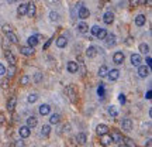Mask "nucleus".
Segmentation results:
<instances>
[{"mask_svg": "<svg viewBox=\"0 0 152 147\" xmlns=\"http://www.w3.org/2000/svg\"><path fill=\"white\" fill-rule=\"evenodd\" d=\"M14 74H16V65H10L9 71H7V78H13Z\"/></svg>", "mask_w": 152, "mask_h": 147, "instance_id": "f704fd0d", "label": "nucleus"}, {"mask_svg": "<svg viewBox=\"0 0 152 147\" xmlns=\"http://www.w3.org/2000/svg\"><path fill=\"white\" fill-rule=\"evenodd\" d=\"M104 41H106V44L109 45V47H114L116 45V35L114 34H107L106 37H104Z\"/></svg>", "mask_w": 152, "mask_h": 147, "instance_id": "dca6fc26", "label": "nucleus"}, {"mask_svg": "<svg viewBox=\"0 0 152 147\" xmlns=\"http://www.w3.org/2000/svg\"><path fill=\"white\" fill-rule=\"evenodd\" d=\"M152 65V60L151 57H147V67H151Z\"/></svg>", "mask_w": 152, "mask_h": 147, "instance_id": "603ef678", "label": "nucleus"}, {"mask_svg": "<svg viewBox=\"0 0 152 147\" xmlns=\"http://www.w3.org/2000/svg\"><path fill=\"white\" fill-rule=\"evenodd\" d=\"M151 95H152V92H151V91H148V92H147V96H145V98H147V99H151V98H152Z\"/></svg>", "mask_w": 152, "mask_h": 147, "instance_id": "6e6d98bb", "label": "nucleus"}, {"mask_svg": "<svg viewBox=\"0 0 152 147\" xmlns=\"http://www.w3.org/2000/svg\"><path fill=\"white\" fill-rule=\"evenodd\" d=\"M99 31H100V27H99V26H93V27H92V34H93V35H97Z\"/></svg>", "mask_w": 152, "mask_h": 147, "instance_id": "a18cd8bd", "label": "nucleus"}, {"mask_svg": "<svg viewBox=\"0 0 152 147\" xmlns=\"http://www.w3.org/2000/svg\"><path fill=\"white\" fill-rule=\"evenodd\" d=\"M49 133H51V127H49V125H44V126L41 127V136L48 137L49 136Z\"/></svg>", "mask_w": 152, "mask_h": 147, "instance_id": "c85d7f7f", "label": "nucleus"}, {"mask_svg": "<svg viewBox=\"0 0 152 147\" xmlns=\"http://www.w3.org/2000/svg\"><path fill=\"white\" fill-rule=\"evenodd\" d=\"M9 44H10L9 40H7V38H4V40H3V44H1V45H3V50H9Z\"/></svg>", "mask_w": 152, "mask_h": 147, "instance_id": "de8ad7c7", "label": "nucleus"}, {"mask_svg": "<svg viewBox=\"0 0 152 147\" xmlns=\"http://www.w3.org/2000/svg\"><path fill=\"white\" fill-rule=\"evenodd\" d=\"M110 137H111V140L114 141V143H117V144H120V143H123V136H121V133L120 132H111V135H110Z\"/></svg>", "mask_w": 152, "mask_h": 147, "instance_id": "0eeeda50", "label": "nucleus"}, {"mask_svg": "<svg viewBox=\"0 0 152 147\" xmlns=\"http://www.w3.org/2000/svg\"><path fill=\"white\" fill-rule=\"evenodd\" d=\"M9 84H10V78H4V79H3V81H1V88H3V89H7V88H9Z\"/></svg>", "mask_w": 152, "mask_h": 147, "instance_id": "a19ab883", "label": "nucleus"}, {"mask_svg": "<svg viewBox=\"0 0 152 147\" xmlns=\"http://www.w3.org/2000/svg\"><path fill=\"white\" fill-rule=\"evenodd\" d=\"M41 81H42V74L37 72V74H35V76H34V82H37V84H38V82H41Z\"/></svg>", "mask_w": 152, "mask_h": 147, "instance_id": "79ce46f5", "label": "nucleus"}, {"mask_svg": "<svg viewBox=\"0 0 152 147\" xmlns=\"http://www.w3.org/2000/svg\"><path fill=\"white\" fill-rule=\"evenodd\" d=\"M109 126L107 125H104V123H101V125H99L97 127H96V132H97L99 136H103V135H107L109 133Z\"/></svg>", "mask_w": 152, "mask_h": 147, "instance_id": "1a4fd4ad", "label": "nucleus"}, {"mask_svg": "<svg viewBox=\"0 0 152 147\" xmlns=\"http://www.w3.org/2000/svg\"><path fill=\"white\" fill-rule=\"evenodd\" d=\"M27 42H28V45H30V47H35V45H38V38H37V35H30V37H28V40H27Z\"/></svg>", "mask_w": 152, "mask_h": 147, "instance_id": "a878e982", "label": "nucleus"}, {"mask_svg": "<svg viewBox=\"0 0 152 147\" xmlns=\"http://www.w3.org/2000/svg\"><path fill=\"white\" fill-rule=\"evenodd\" d=\"M66 44H68V40H66V37L61 35V37H58V38H56V47H59V48H64V47H66Z\"/></svg>", "mask_w": 152, "mask_h": 147, "instance_id": "5701e85b", "label": "nucleus"}, {"mask_svg": "<svg viewBox=\"0 0 152 147\" xmlns=\"http://www.w3.org/2000/svg\"><path fill=\"white\" fill-rule=\"evenodd\" d=\"M118 102L121 103V105H124V103H125V95H124V94H120L118 95Z\"/></svg>", "mask_w": 152, "mask_h": 147, "instance_id": "c03bdc74", "label": "nucleus"}, {"mask_svg": "<svg viewBox=\"0 0 152 147\" xmlns=\"http://www.w3.org/2000/svg\"><path fill=\"white\" fill-rule=\"evenodd\" d=\"M59 122H61V116L58 115V113L51 115V117H49V123H51V125H56V123H59Z\"/></svg>", "mask_w": 152, "mask_h": 147, "instance_id": "c756f323", "label": "nucleus"}, {"mask_svg": "<svg viewBox=\"0 0 152 147\" xmlns=\"http://www.w3.org/2000/svg\"><path fill=\"white\" fill-rule=\"evenodd\" d=\"M17 14H18L20 17L27 14V4H25V3H21V4L17 7Z\"/></svg>", "mask_w": 152, "mask_h": 147, "instance_id": "b1692460", "label": "nucleus"}, {"mask_svg": "<svg viewBox=\"0 0 152 147\" xmlns=\"http://www.w3.org/2000/svg\"><path fill=\"white\" fill-rule=\"evenodd\" d=\"M37 125H38V120H37L35 116H30V117L27 119V126L30 127V129H34Z\"/></svg>", "mask_w": 152, "mask_h": 147, "instance_id": "4be33fe9", "label": "nucleus"}, {"mask_svg": "<svg viewBox=\"0 0 152 147\" xmlns=\"http://www.w3.org/2000/svg\"><path fill=\"white\" fill-rule=\"evenodd\" d=\"M27 101H28V103H34V102H37V101H38V95L37 94H30L28 95V98H27Z\"/></svg>", "mask_w": 152, "mask_h": 147, "instance_id": "72a5a7b5", "label": "nucleus"}, {"mask_svg": "<svg viewBox=\"0 0 152 147\" xmlns=\"http://www.w3.org/2000/svg\"><path fill=\"white\" fill-rule=\"evenodd\" d=\"M66 68H68L69 74H76L79 71V65H77V62H75V61H69L68 65H66Z\"/></svg>", "mask_w": 152, "mask_h": 147, "instance_id": "6e6552de", "label": "nucleus"}, {"mask_svg": "<svg viewBox=\"0 0 152 147\" xmlns=\"http://www.w3.org/2000/svg\"><path fill=\"white\" fill-rule=\"evenodd\" d=\"M145 147H152V140H151V139L147 141V146H145Z\"/></svg>", "mask_w": 152, "mask_h": 147, "instance_id": "4d7b16f0", "label": "nucleus"}, {"mask_svg": "<svg viewBox=\"0 0 152 147\" xmlns=\"http://www.w3.org/2000/svg\"><path fill=\"white\" fill-rule=\"evenodd\" d=\"M52 40H54V37H52V38H49V40H47V42L44 44V50H48V48H49V45H51Z\"/></svg>", "mask_w": 152, "mask_h": 147, "instance_id": "49530a36", "label": "nucleus"}, {"mask_svg": "<svg viewBox=\"0 0 152 147\" xmlns=\"http://www.w3.org/2000/svg\"><path fill=\"white\" fill-rule=\"evenodd\" d=\"M1 31L4 33V34H7V33L13 31V28H11L10 24H3V27H1Z\"/></svg>", "mask_w": 152, "mask_h": 147, "instance_id": "4c0bfd02", "label": "nucleus"}, {"mask_svg": "<svg viewBox=\"0 0 152 147\" xmlns=\"http://www.w3.org/2000/svg\"><path fill=\"white\" fill-rule=\"evenodd\" d=\"M35 13H37V7H35V4H34L33 1L28 3V4H27V16H28V17H34Z\"/></svg>", "mask_w": 152, "mask_h": 147, "instance_id": "2eb2a0df", "label": "nucleus"}, {"mask_svg": "<svg viewBox=\"0 0 152 147\" xmlns=\"http://www.w3.org/2000/svg\"><path fill=\"white\" fill-rule=\"evenodd\" d=\"M20 53H21L23 55H25V57H31L34 54V48L30 47V45H21V47H20Z\"/></svg>", "mask_w": 152, "mask_h": 147, "instance_id": "7ed1b4c3", "label": "nucleus"}, {"mask_svg": "<svg viewBox=\"0 0 152 147\" xmlns=\"http://www.w3.org/2000/svg\"><path fill=\"white\" fill-rule=\"evenodd\" d=\"M20 84L24 85V86H25V85H28V84H30V76H28V75H23L21 79H20Z\"/></svg>", "mask_w": 152, "mask_h": 147, "instance_id": "e433bc0d", "label": "nucleus"}, {"mask_svg": "<svg viewBox=\"0 0 152 147\" xmlns=\"http://www.w3.org/2000/svg\"><path fill=\"white\" fill-rule=\"evenodd\" d=\"M76 141L79 143V144H85L87 141V137L85 133H77V136H76Z\"/></svg>", "mask_w": 152, "mask_h": 147, "instance_id": "bb28decb", "label": "nucleus"}, {"mask_svg": "<svg viewBox=\"0 0 152 147\" xmlns=\"http://www.w3.org/2000/svg\"><path fill=\"white\" fill-rule=\"evenodd\" d=\"M107 72H109V68H107L106 65H101V67L99 68V76H100V78H106V76H107Z\"/></svg>", "mask_w": 152, "mask_h": 147, "instance_id": "cd10ccee", "label": "nucleus"}, {"mask_svg": "<svg viewBox=\"0 0 152 147\" xmlns=\"http://www.w3.org/2000/svg\"><path fill=\"white\" fill-rule=\"evenodd\" d=\"M18 135H20L21 139H27V137H30V135H31V129L28 126H21L18 129Z\"/></svg>", "mask_w": 152, "mask_h": 147, "instance_id": "f03ea898", "label": "nucleus"}, {"mask_svg": "<svg viewBox=\"0 0 152 147\" xmlns=\"http://www.w3.org/2000/svg\"><path fill=\"white\" fill-rule=\"evenodd\" d=\"M4 57H6L7 62L10 64V65H16V57H14V54L10 51V48H9V50H4Z\"/></svg>", "mask_w": 152, "mask_h": 147, "instance_id": "20e7f679", "label": "nucleus"}, {"mask_svg": "<svg viewBox=\"0 0 152 147\" xmlns=\"http://www.w3.org/2000/svg\"><path fill=\"white\" fill-rule=\"evenodd\" d=\"M58 19H59V14H58L56 11H51V13H49V20L51 21H56Z\"/></svg>", "mask_w": 152, "mask_h": 147, "instance_id": "ea45409f", "label": "nucleus"}, {"mask_svg": "<svg viewBox=\"0 0 152 147\" xmlns=\"http://www.w3.org/2000/svg\"><path fill=\"white\" fill-rule=\"evenodd\" d=\"M87 28H89V27H87L86 23H79V24H77V31L82 33V34H85V33L87 31Z\"/></svg>", "mask_w": 152, "mask_h": 147, "instance_id": "2f4dec72", "label": "nucleus"}, {"mask_svg": "<svg viewBox=\"0 0 152 147\" xmlns=\"http://www.w3.org/2000/svg\"><path fill=\"white\" fill-rule=\"evenodd\" d=\"M6 38L9 40L10 44H18V37H17V35H16L13 31L7 33V34H6Z\"/></svg>", "mask_w": 152, "mask_h": 147, "instance_id": "6ab92c4d", "label": "nucleus"}, {"mask_svg": "<svg viewBox=\"0 0 152 147\" xmlns=\"http://www.w3.org/2000/svg\"><path fill=\"white\" fill-rule=\"evenodd\" d=\"M103 21H104L106 24H111V23L114 21V14H113L111 11L104 13V16H103Z\"/></svg>", "mask_w": 152, "mask_h": 147, "instance_id": "aec40b11", "label": "nucleus"}, {"mask_svg": "<svg viewBox=\"0 0 152 147\" xmlns=\"http://www.w3.org/2000/svg\"><path fill=\"white\" fill-rule=\"evenodd\" d=\"M96 55H97V48H96V47L92 45V47H89V48L86 50V57L87 58H94Z\"/></svg>", "mask_w": 152, "mask_h": 147, "instance_id": "412c9836", "label": "nucleus"}, {"mask_svg": "<svg viewBox=\"0 0 152 147\" xmlns=\"http://www.w3.org/2000/svg\"><path fill=\"white\" fill-rule=\"evenodd\" d=\"M38 112H40V115H41V116L49 115V112H51V106L47 105V103H42V105L38 107Z\"/></svg>", "mask_w": 152, "mask_h": 147, "instance_id": "9d476101", "label": "nucleus"}, {"mask_svg": "<svg viewBox=\"0 0 152 147\" xmlns=\"http://www.w3.org/2000/svg\"><path fill=\"white\" fill-rule=\"evenodd\" d=\"M16 1H17V0H7V3H9V4H11V3H16Z\"/></svg>", "mask_w": 152, "mask_h": 147, "instance_id": "052dcab7", "label": "nucleus"}, {"mask_svg": "<svg viewBox=\"0 0 152 147\" xmlns=\"http://www.w3.org/2000/svg\"><path fill=\"white\" fill-rule=\"evenodd\" d=\"M113 143V140H111V137H110V135L107 133V135H103V136H100V144L103 147H107L110 146Z\"/></svg>", "mask_w": 152, "mask_h": 147, "instance_id": "423d86ee", "label": "nucleus"}, {"mask_svg": "<svg viewBox=\"0 0 152 147\" xmlns=\"http://www.w3.org/2000/svg\"><path fill=\"white\" fill-rule=\"evenodd\" d=\"M107 78H109L110 81H117V79L120 78V71L118 69H111V71L109 69V72H107Z\"/></svg>", "mask_w": 152, "mask_h": 147, "instance_id": "ddd939ff", "label": "nucleus"}, {"mask_svg": "<svg viewBox=\"0 0 152 147\" xmlns=\"http://www.w3.org/2000/svg\"><path fill=\"white\" fill-rule=\"evenodd\" d=\"M149 75V67L147 65H138V76L140 78H147Z\"/></svg>", "mask_w": 152, "mask_h": 147, "instance_id": "f257e3e1", "label": "nucleus"}, {"mask_svg": "<svg viewBox=\"0 0 152 147\" xmlns=\"http://www.w3.org/2000/svg\"><path fill=\"white\" fill-rule=\"evenodd\" d=\"M62 130H64V132H69V130H71V126H69V125H65Z\"/></svg>", "mask_w": 152, "mask_h": 147, "instance_id": "5fc2aeb1", "label": "nucleus"}, {"mask_svg": "<svg viewBox=\"0 0 152 147\" xmlns=\"http://www.w3.org/2000/svg\"><path fill=\"white\" fill-rule=\"evenodd\" d=\"M97 94H99V96H100V99L104 98V85L103 84H100V86H99V89H97Z\"/></svg>", "mask_w": 152, "mask_h": 147, "instance_id": "58836bf2", "label": "nucleus"}, {"mask_svg": "<svg viewBox=\"0 0 152 147\" xmlns=\"http://www.w3.org/2000/svg\"><path fill=\"white\" fill-rule=\"evenodd\" d=\"M121 126H123V130L131 132V130H132V122H131V119H123Z\"/></svg>", "mask_w": 152, "mask_h": 147, "instance_id": "4468645a", "label": "nucleus"}, {"mask_svg": "<svg viewBox=\"0 0 152 147\" xmlns=\"http://www.w3.org/2000/svg\"><path fill=\"white\" fill-rule=\"evenodd\" d=\"M16 103H17V99L13 96L10 101L7 102V110H9V112H13V110L16 109Z\"/></svg>", "mask_w": 152, "mask_h": 147, "instance_id": "393cba45", "label": "nucleus"}, {"mask_svg": "<svg viewBox=\"0 0 152 147\" xmlns=\"http://www.w3.org/2000/svg\"><path fill=\"white\" fill-rule=\"evenodd\" d=\"M140 51H141L142 54H148L149 53V45L145 44V42H141V44H140Z\"/></svg>", "mask_w": 152, "mask_h": 147, "instance_id": "473e14b6", "label": "nucleus"}, {"mask_svg": "<svg viewBox=\"0 0 152 147\" xmlns=\"http://www.w3.org/2000/svg\"><path fill=\"white\" fill-rule=\"evenodd\" d=\"M142 62V58L140 54H132L131 55V64H132V67H138V65H141Z\"/></svg>", "mask_w": 152, "mask_h": 147, "instance_id": "f8f14e48", "label": "nucleus"}, {"mask_svg": "<svg viewBox=\"0 0 152 147\" xmlns=\"http://www.w3.org/2000/svg\"><path fill=\"white\" fill-rule=\"evenodd\" d=\"M3 123H4V115L0 113V125H3Z\"/></svg>", "mask_w": 152, "mask_h": 147, "instance_id": "864d4df0", "label": "nucleus"}, {"mask_svg": "<svg viewBox=\"0 0 152 147\" xmlns=\"http://www.w3.org/2000/svg\"><path fill=\"white\" fill-rule=\"evenodd\" d=\"M79 19H82V20H85V19H87L89 16H90V11H89V9H86L85 6H80V9H79Z\"/></svg>", "mask_w": 152, "mask_h": 147, "instance_id": "9b49d317", "label": "nucleus"}, {"mask_svg": "<svg viewBox=\"0 0 152 147\" xmlns=\"http://www.w3.org/2000/svg\"><path fill=\"white\" fill-rule=\"evenodd\" d=\"M14 147H24V141H23L21 139H20V140H16V143H14Z\"/></svg>", "mask_w": 152, "mask_h": 147, "instance_id": "09e8293b", "label": "nucleus"}, {"mask_svg": "<svg viewBox=\"0 0 152 147\" xmlns=\"http://www.w3.org/2000/svg\"><path fill=\"white\" fill-rule=\"evenodd\" d=\"M113 61L117 64V65L123 64L124 62V54L121 53V51H117V53L114 54V57H113Z\"/></svg>", "mask_w": 152, "mask_h": 147, "instance_id": "f3484780", "label": "nucleus"}, {"mask_svg": "<svg viewBox=\"0 0 152 147\" xmlns=\"http://www.w3.org/2000/svg\"><path fill=\"white\" fill-rule=\"evenodd\" d=\"M4 74H6V68L3 64H0V75H4Z\"/></svg>", "mask_w": 152, "mask_h": 147, "instance_id": "3c124183", "label": "nucleus"}, {"mask_svg": "<svg viewBox=\"0 0 152 147\" xmlns=\"http://www.w3.org/2000/svg\"><path fill=\"white\" fill-rule=\"evenodd\" d=\"M117 147H128V146H127V144H124V143H120Z\"/></svg>", "mask_w": 152, "mask_h": 147, "instance_id": "bf43d9fd", "label": "nucleus"}, {"mask_svg": "<svg viewBox=\"0 0 152 147\" xmlns=\"http://www.w3.org/2000/svg\"><path fill=\"white\" fill-rule=\"evenodd\" d=\"M66 94H68V98H69L71 102H76V92H75V89H73L72 85L66 86Z\"/></svg>", "mask_w": 152, "mask_h": 147, "instance_id": "39448f33", "label": "nucleus"}, {"mask_svg": "<svg viewBox=\"0 0 152 147\" xmlns=\"http://www.w3.org/2000/svg\"><path fill=\"white\" fill-rule=\"evenodd\" d=\"M107 112H109V115L111 116V117H116V116L118 115V112H117V107H116V106H109V107H107Z\"/></svg>", "mask_w": 152, "mask_h": 147, "instance_id": "7c9ffc66", "label": "nucleus"}, {"mask_svg": "<svg viewBox=\"0 0 152 147\" xmlns=\"http://www.w3.org/2000/svg\"><path fill=\"white\" fill-rule=\"evenodd\" d=\"M145 23H147V17H145L144 14H138V16L135 17V26L142 27V26H145Z\"/></svg>", "mask_w": 152, "mask_h": 147, "instance_id": "a211bd4d", "label": "nucleus"}, {"mask_svg": "<svg viewBox=\"0 0 152 147\" xmlns=\"http://www.w3.org/2000/svg\"><path fill=\"white\" fill-rule=\"evenodd\" d=\"M106 35H107L106 28H100V31L97 33V35H96V37H97L99 40H104V37H106Z\"/></svg>", "mask_w": 152, "mask_h": 147, "instance_id": "c9c22d12", "label": "nucleus"}, {"mask_svg": "<svg viewBox=\"0 0 152 147\" xmlns=\"http://www.w3.org/2000/svg\"><path fill=\"white\" fill-rule=\"evenodd\" d=\"M130 3H131V6H132V7H137V6H140L138 0H130Z\"/></svg>", "mask_w": 152, "mask_h": 147, "instance_id": "8fccbe9b", "label": "nucleus"}, {"mask_svg": "<svg viewBox=\"0 0 152 147\" xmlns=\"http://www.w3.org/2000/svg\"><path fill=\"white\" fill-rule=\"evenodd\" d=\"M123 143H124V144H127L128 147H135V143H134L131 139H125V140H123Z\"/></svg>", "mask_w": 152, "mask_h": 147, "instance_id": "37998d69", "label": "nucleus"}, {"mask_svg": "<svg viewBox=\"0 0 152 147\" xmlns=\"http://www.w3.org/2000/svg\"><path fill=\"white\" fill-rule=\"evenodd\" d=\"M138 3H140V6H144L147 3V0H138Z\"/></svg>", "mask_w": 152, "mask_h": 147, "instance_id": "13d9d810", "label": "nucleus"}]
</instances>
